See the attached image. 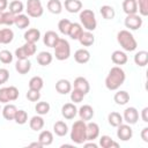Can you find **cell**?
<instances>
[{
    "instance_id": "15",
    "label": "cell",
    "mask_w": 148,
    "mask_h": 148,
    "mask_svg": "<svg viewBox=\"0 0 148 148\" xmlns=\"http://www.w3.org/2000/svg\"><path fill=\"white\" fill-rule=\"evenodd\" d=\"M74 59L79 64H86L90 60V52L86 49H79L74 53Z\"/></svg>"
},
{
    "instance_id": "22",
    "label": "cell",
    "mask_w": 148,
    "mask_h": 148,
    "mask_svg": "<svg viewBox=\"0 0 148 148\" xmlns=\"http://www.w3.org/2000/svg\"><path fill=\"white\" fill-rule=\"evenodd\" d=\"M123 10L125 14H136L138 13V5L136 0H124L123 1Z\"/></svg>"
},
{
    "instance_id": "27",
    "label": "cell",
    "mask_w": 148,
    "mask_h": 148,
    "mask_svg": "<svg viewBox=\"0 0 148 148\" xmlns=\"http://www.w3.org/2000/svg\"><path fill=\"white\" fill-rule=\"evenodd\" d=\"M134 62L139 67H145L148 62V52L147 51H139L134 56Z\"/></svg>"
},
{
    "instance_id": "28",
    "label": "cell",
    "mask_w": 148,
    "mask_h": 148,
    "mask_svg": "<svg viewBox=\"0 0 148 148\" xmlns=\"http://www.w3.org/2000/svg\"><path fill=\"white\" fill-rule=\"evenodd\" d=\"M113 99H114V102H116L118 105H125V104H127L128 101H130V95H128V92L125 91V90H119V91H117V92L114 94Z\"/></svg>"
},
{
    "instance_id": "50",
    "label": "cell",
    "mask_w": 148,
    "mask_h": 148,
    "mask_svg": "<svg viewBox=\"0 0 148 148\" xmlns=\"http://www.w3.org/2000/svg\"><path fill=\"white\" fill-rule=\"evenodd\" d=\"M9 79V72L6 68H0V84H3Z\"/></svg>"
},
{
    "instance_id": "35",
    "label": "cell",
    "mask_w": 148,
    "mask_h": 148,
    "mask_svg": "<svg viewBox=\"0 0 148 148\" xmlns=\"http://www.w3.org/2000/svg\"><path fill=\"white\" fill-rule=\"evenodd\" d=\"M99 146L103 148H112V147L118 148L119 147V145L116 141H113L112 138L109 135H102L99 138Z\"/></svg>"
},
{
    "instance_id": "23",
    "label": "cell",
    "mask_w": 148,
    "mask_h": 148,
    "mask_svg": "<svg viewBox=\"0 0 148 148\" xmlns=\"http://www.w3.org/2000/svg\"><path fill=\"white\" fill-rule=\"evenodd\" d=\"M14 24H15L18 29H25L27 27H29L30 20H29V17H28V15H24V14L21 13V14L15 15Z\"/></svg>"
},
{
    "instance_id": "21",
    "label": "cell",
    "mask_w": 148,
    "mask_h": 148,
    "mask_svg": "<svg viewBox=\"0 0 148 148\" xmlns=\"http://www.w3.org/2000/svg\"><path fill=\"white\" fill-rule=\"evenodd\" d=\"M77 40L82 46H91L95 43V36L91 34V31H83Z\"/></svg>"
},
{
    "instance_id": "43",
    "label": "cell",
    "mask_w": 148,
    "mask_h": 148,
    "mask_svg": "<svg viewBox=\"0 0 148 148\" xmlns=\"http://www.w3.org/2000/svg\"><path fill=\"white\" fill-rule=\"evenodd\" d=\"M0 61L2 64H10L13 61V54L8 50L0 51Z\"/></svg>"
},
{
    "instance_id": "38",
    "label": "cell",
    "mask_w": 148,
    "mask_h": 148,
    "mask_svg": "<svg viewBox=\"0 0 148 148\" xmlns=\"http://www.w3.org/2000/svg\"><path fill=\"white\" fill-rule=\"evenodd\" d=\"M44 86V81L40 76H32L29 81V89H34V90H38L40 91V89Z\"/></svg>"
},
{
    "instance_id": "10",
    "label": "cell",
    "mask_w": 148,
    "mask_h": 148,
    "mask_svg": "<svg viewBox=\"0 0 148 148\" xmlns=\"http://www.w3.org/2000/svg\"><path fill=\"white\" fill-rule=\"evenodd\" d=\"M86 134H87V140L94 141L99 135V126L94 121L88 123L86 125Z\"/></svg>"
},
{
    "instance_id": "49",
    "label": "cell",
    "mask_w": 148,
    "mask_h": 148,
    "mask_svg": "<svg viewBox=\"0 0 148 148\" xmlns=\"http://www.w3.org/2000/svg\"><path fill=\"white\" fill-rule=\"evenodd\" d=\"M7 90H8V95H9V99H10V102L17 99V97H18V89H17L16 87H14V86H9V87H7Z\"/></svg>"
},
{
    "instance_id": "54",
    "label": "cell",
    "mask_w": 148,
    "mask_h": 148,
    "mask_svg": "<svg viewBox=\"0 0 148 148\" xmlns=\"http://www.w3.org/2000/svg\"><path fill=\"white\" fill-rule=\"evenodd\" d=\"M7 6H8V1L7 0H0V12H5Z\"/></svg>"
},
{
    "instance_id": "14",
    "label": "cell",
    "mask_w": 148,
    "mask_h": 148,
    "mask_svg": "<svg viewBox=\"0 0 148 148\" xmlns=\"http://www.w3.org/2000/svg\"><path fill=\"white\" fill-rule=\"evenodd\" d=\"M58 39H59L58 34H57L56 31L49 30V31L45 32L44 38H43V42H44V44H45L46 46H49V47H54V45L57 44Z\"/></svg>"
},
{
    "instance_id": "1",
    "label": "cell",
    "mask_w": 148,
    "mask_h": 148,
    "mask_svg": "<svg viewBox=\"0 0 148 148\" xmlns=\"http://www.w3.org/2000/svg\"><path fill=\"white\" fill-rule=\"evenodd\" d=\"M126 74L123 68L119 66H114L110 69L108 76L105 77V87L109 90H117L125 82Z\"/></svg>"
},
{
    "instance_id": "7",
    "label": "cell",
    "mask_w": 148,
    "mask_h": 148,
    "mask_svg": "<svg viewBox=\"0 0 148 148\" xmlns=\"http://www.w3.org/2000/svg\"><path fill=\"white\" fill-rule=\"evenodd\" d=\"M125 27L130 30H138L142 25V17L139 16L138 14H131L127 15L125 18Z\"/></svg>"
},
{
    "instance_id": "4",
    "label": "cell",
    "mask_w": 148,
    "mask_h": 148,
    "mask_svg": "<svg viewBox=\"0 0 148 148\" xmlns=\"http://www.w3.org/2000/svg\"><path fill=\"white\" fill-rule=\"evenodd\" d=\"M79 18L81 21V25H83V28L87 31H94L96 29L97 21L95 17V13L91 9H83L80 13Z\"/></svg>"
},
{
    "instance_id": "25",
    "label": "cell",
    "mask_w": 148,
    "mask_h": 148,
    "mask_svg": "<svg viewBox=\"0 0 148 148\" xmlns=\"http://www.w3.org/2000/svg\"><path fill=\"white\" fill-rule=\"evenodd\" d=\"M14 38V32L9 28L0 29V44H9Z\"/></svg>"
},
{
    "instance_id": "45",
    "label": "cell",
    "mask_w": 148,
    "mask_h": 148,
    "mask_svg": "<svg viewBox=\"0 0 148 148\" xmlns=\"http://www.w3.org/2000/svg\"><path fill=\"white\" fill-rule=\"evenodd\" d=\"M84 96H86V95H84L83 92H81L80 90L74 89V90H72V92H71V101L74 102V103H80V102H82V99H83Z\"/></svg>"
},
{
    "instance_id": "33",
    "label": "cell",
    "mask_w": 148,
    "mask_h": 148,
    "mask_svg": "<svg viewBox=\"0 0 148 148\" xmlns=\"http://www.w3.org/2000/svg\"><path fill=\"white\" fill-rule=\"evenodd\" d=\"M82 32H83V28H82V25L80 23H72L69 32H68V36L72 39L76 40V39H79V37L81 36Z\"/></svg>"
},
{
    "instance_id": "16",
    "label": "cell",
    "mask_w": 148,
    "mask_h": 148,
    "mask_svg": "<svg viewBox=\"0 0 148 148\" xmlns=\"http://www.w3.org/2000/svg\"><path fill=\"white\" fill-rule=\"evenodd\" d=\"M77 113H79V116H80V118H81L82 120L88 121V120H90V119L94 117V109H92L90 105L86 104V105H82V106L77 110Z\"/></svg>"
},
{
    "instance_id": "57",
    "label": "cell",
    "mask_w": 148,
    "mask_h": 148,
    "mask_svg": "<svg viewBox=\"0 0 148 148\" xmlns=\"http://www.w3.org/2000/svg\"><path fill=\"white\" fill-rule=\"evenodd\" d=\"M0 25H3V12H0Z\"/></svg>"
},
{
    "instance_id": "26",
    "label": "cell",
    "mask_w": 148,
    "mask_h": 148,
    "mask_svg": "<svg viewBox=\"0 0 148 148\" xmlns=\"http://www.w3.org/2000/svg\"><path fill=\"white\" fill-rule=\"evenodd\" d=\"M53 60V57L50 52H46V51H42L37 54V62L40 65V66H47L52 62Z\"/></svg>"
},
{
    "instance_id": "3",
    "label": "cell",
    "mask_w": 148,
    "mask_h": 148,
    "mask_svg": "<svg viewBox=\"0 0 148 148\" xmlns=\"http://www.w3.org/2000/svg\"><path fill=\"white\" fill-rule=\"evenodd\" d=\"M86 121L84 120H77L73 124L71 130V140L76 145H82L84 141H87V134H86Z\"/></svg>"
},
{
    "instance_id": "39",
    "label": "cell",
    "mask_w": 148,
    "mask_h": 148,
    "mask_svg": "<svg viewBox=\"0 0 148 148\" xmlns=\"http://www.w3.org/2000/svg\"><path fill=\"white\" fill-rule=\"evenodd\" d=\"M71 25H72V22H71L69 20H67V18H62V20H60L59 23H58V29H59V31H60L62 35L68 36Z\"/></svg>"
},
{
    "instance_id": "9",
    "label": "cell",
    "mask_w": 148,
    "mask_h": 148,
    "mask_svg": "<svg viewBox=\"0 0 148 148\" xmlns=\"http://www.w3.org/2000/svg\"><path fill=\"white\" fill-rule=\"evenodd\" d=\"M123 119L128 124V125H134L136 124V121L139 120V112L135 108L130 106L127 109H125L124 114H123Z\"/></svg>"
},
{
    "instance_id": "13",
    "label": "cell",
    "mask_w": 148,
    "mask_h": 148,
    "mask_svg": "<svg viewBox=\"0 0 148 148\" xmlns=\"http://www.w3.org/2000/svg\"><path fill=\"white\" fill-rule=\"evenodd\" d=\"M56 90L61 95H66L72 91V83L66 79H60L56 83Z\"/></svg>"
},
{
    "instance_id": "34",
    "label": "cell",
    "mask_w": 148,
    "mask_h": 148,
    "mask_svg": "<svg viewBox=\"0 0 148 148\" xmlns=\"http://www.w3.org/2000/svg\"><path fill=\"white\" fill-rule=\"evenodd\" d=\"M99 13L102 14V16L105 18V20H112L114 16H116V12H114V8L112 6H109V5H104L99 8Z\"/></svg>"
},
{
    "instance_id": "48",
    "label": "cell",
    "mask_w": 148,
    "mask_h": 148,
    "mask_svg": "<svg viewBox=\"0 0 148 148\" xmlns=\"http://www.w3.org/2000/svg\"><path fill=\"white\" fill-rule=\"evenodd\" d=\"M8 102H10V99H9V95H8L7 87L0 88V103L7 104Z\"/></svg>"
},
{
    "instance_id": "31",
    "label": "cell",
    "mask_w": 148,
    "mask_h": 148,
    "mask_svg": "<svg viewBox=\"0 0 148 148\" xmlns=\"http://www.w3.org/2000/svg\"><path fill=\"white\" fill-rule=\"evenodd\" d=\"M44 119L38 114V116H34L30 121H29V126L32 131H40L44 127Z\"/></svg>"
},
{
    "instance_id": "37",
    "label": "cell",
    "mask_w": 148,
    "mask_h": 148,
    "mask_svg": "<svg viewBox=\"0 0 148 148\" xmlns=\"http://www.w3.org/2000/svg\"><path fill=\"white\" fill-rule=\"evenodd\" d=\"M24 9V5L22 1L20 0H13L10 3H9V12L14 15H17V14H21Z\"/></svg>"
},
{
    "instance_id": "17",
    "label": "cell",
    "mask_w": 148,
    "mask_h": 148,
    "mask_svg": "<svg viewBox=\"0 0 148 148\" xmlns=\"http://www.w3.org/2000/svg\"><path fill=\"white\" fill-rule=\"evenodd\" d=\"M64 6L68 13H77L82 9L81 0H65Z\"/></svg>"
},
{
    "instance_id": "36",
    "label": "cell",
    "mask_w": 148,
    "mask_h": 148,
    "mask_svg": "<svg viewBox=\"0 0 148 148\" xmlns=\"http://www.w3.org/2000/svg\"><path fill=\"white\" fill-rule=\"evenodd\" d=\"M47 9L52 14H60L62 10V3L60 2V0H49Z\"/></svg>"
},
{
    "instance_id": "40",
    "label": "cell",
    "mask_w": 148,
    "mask_h": 148,
    "mask_svg": "<svg viewBox=\"0 0 148 148\" xmlns=\"http://www.w3.org/2000/svg\"><path fill=\"white\" fill-rule=\"evenodd\" d=\"M50 108H51V106H50V104H49L47 102H38V103L36 104V106H35V110H36L37 114L44 116V114L49 113Z\"/></svg>"
},
{
    "instance_id": "42",
    "label": "cell",
    "mask_w": 148,
    "mask_h": 148,
    "mask_svg": "<svg viewBox=\"0 0 148 148\" xmlns=\"http://www.w3.org/2000/svg\"><path fill=\"white\" fill-rule=\"evenodd\" d=\"M138 10L141 14V16L148 15V0H136Z\"/></svg>"
},
{
    "instance_id": "44",
    "label": "cell",
    "mask_w": 148,
    "mask_h": 148,
    "mask_svg": "<svg viewBox=\"0 0 148 148\" xmlns=\"http://www.w3.org/2000/svg\"><path fill=\"white\" fill-rule=\"evenodd\" d=\"M22 47H23L24 52L27 53L28 58H29V57H31V56H34V54L36 53V45H35V43L25 42V43L22 45Z\"/></svg>"
},
{
    "instance_id": "18",
    "label": "cell",
    "mask_w": 148,
    "mask_h": 148,
    "mask_svg": "<svg viewBox=\"0 0 148 148\" xmlns=\"http://www.w3.org/2000/svg\"><path fill=\"white\" fill-rule=\"evenodd\" d=\"M15 69H16V72H18V74H22V75L27 74L31 69V62L28 59H22V60L17 59V61L15 64Z\"/></svg>"
},
{
    "instance_id": "5",
    "label": "cell",
    "mask_w": 148,
    "mask_h": 148,
    "mask_svg": "<svg viewBox=\"0 0 148 148\" xmlns=\"http://www.w3.org/2000/svg\"><path fill=\"white\" fill-rule=\"evenodd\" d=\"M53 49H54V56L58 60H66L71 56V46L65 38H59Z\"/></svg>"
},
{
    "instance_id": "8",
    "label": "cell",
    "mask_w": 148,
    "mask_h": 148,
    "mask_svg": "<svg viewBox=\"0 0 148 148\" xmlns=\"http://www.w3.org/2000/svg\"><path fill=\"white\" fill-rule=\"evenodd\" d=\"M117 136L121 141H128L133 136V130L128 124H120L117 130Z\"/></svg>"
},
{
    "instance_id": "11",
    "label": "cell",
    "mask_w": 148,
    "mask_h": 148,
    "mask_svg": "<svg viewBox=\"0 0 148 148\" xmlns=\"http://www.w3.org/2000/svg\"><path fill=\"white\" fill-rule=\"evenodd\" d=\"M74 89H76V90H80L81 92H83L84 95H87L88 92H89V90H90V84H89V82H88V80L86 79V77H83V76H79V77H76L75 80H74Z\"/></svg>"
},
{
    "instance_id": "46",
    "label": "cell",
    "mask_w": 148,
    "mask_h": 148,
    "mask_svg": "<svg viewBox=\"0 0 148 148\" xmlns=\"http://www.w3.org/2000/svg\"><path fill=\"white\" fill-rule=\"evenodd\" d=\"M27 98L30 102H37L40 98V92L38 90H34V89H29L27 92Z\"/></svg>"
},
{
    "instance_id": "58",
    "label": "cell",
    "mask_w": 148,
    "mask_h": 148,
    "mask_svg": "<svg viewBox=\"0 0 148 148\" xmlns=\"http://www.w3.org/2000/svg\"><path fill=\"white\" fill-rule=\"evenodd\" d=\"M0 111H1V108H0Z\"/></svg>"
},
{
    "instance_id": "6",
    "label": "cell",
    "mask_w": 148,
    "mask_h": 148,
    "mask_svg": "<svg viewBox=\"0 0 148 148\" xmlns=\"http://www.w3.org/2000/svg\"><path fill=\"white\" fill-rule=\"evenodd\" d=\"M28 16L30 17H40L44 13L43 5L40 0H27V8H25Z\"/></svg>"
},
{
    "instance_id": "30",
    "label": "cell",
    "mask_w": 148,
    "mask_h": 148,
    "mask_svg": "<svg viewBox=\"0 0 148 148\" xmlns=\"http://www.w3.org/2000/svg\"><path fill=\"white\" fill-rule=\"evenodd\" d=\"M108 121L109 124L112 126V127H118L120 124H123L124 119H123V116L118 112H110L109 116H108Z\"/></svg>"
},
{
    "instance_id": "56",
    "label": "cell",
    "mask_w": 148,
    "mask_h": 148,
    "mask_svg": "<svg viewBox=\"0 0 148 148\" xmlns=\"http://www.w3.org/2000/svg\"><path fill=\"white\" fill-rule=\"evenodd\" d=\"M84 147H92V148H97V145L94 143V142H90V143H83Z\"/></svg>"
},
{
    "instance_id": "51",
    "label": "cell",
    "mask_w": 148,
    "mask_h": 148,
    "mask_svg": "<svg viewBox=\"0 0 148 148\" xmlns=\"http://www.w3.org/2000/svg\"><path fill=\"white\" fill-rule=\"evenodd\" d=\"M15 56H16V58H17L18 60L28 59V56H27V53L24 52V50H23V47H22V46L15 50Z\"/></svg>"
},
{
    "instance_id": "20",
    "label": "cell",
    "mask_w": 148,
    "mask_h": 148,
    "mask_svg": "<svg viewBox=\"0 0 148 148\" xmlns=\"http://www.w3.org/2000/svg\"><path fill=\"white\" fill-rule=\"evenodd\" d=\"M40 38V31L36 28H31V29H28L25 32H24V39L25 42H29V43H36L38 42Z\"/></svg>"
},
{
    "instance_id": "55",
    "label": "cell",
    "mask_w": 148,
    "mask_h": 148,
    "mask_svg": "<svg viewBox=\"0 0 148 148\" xmlns=\"http://www.w3.org/2000/svg\"><path fill=\"white\" fill-rule=\"evenodd\" d=\"M29 147H38V148H40V147H43V146H42V143H40L39 141H37V142H32V143H30Z\"/></svg>"
},
{
    "instance_id": "52",
    "label": "cell",
    "mask_w": 148,
    "mask_h": 148,
    "mask_svg": "<svg viewBox=\"0 0 148 148\" xmlns=\"http://www.w3.org/2000/svg\"><path fill=\"white\" fill-rule=\"evenodd\" d=\"M140 135H141V139H142L145 142H148V127H143Z\"/></svg>"
},
{
    "instance_id": "47",
    "label": "cell",
    "mask_w": 148,
    "mask_h": 148,
    "mask_svg": "<svg viewBox=\"0 0 148 148\" xmlns=\"http://www.w3.org/2000/svg\"><path fill=\"white\" fill-rule=\"evenodd\" d=\"M15 20V15L12 14L10 12H3V24L5 25H13Z\"/></svg>"
},
{
    "instance_id": "24",
    "label": "cell",
    "mask_w": 148,
    "mask_h": 148,
    "mask_svg": "<svg viewBox=\"0 0 148 148\" xmlns=\"http://www.w3.org/2000/svg\"><path fill=\"white\" fill-rule=\"evenodd\" d=\"M1 111H2V116H3V118L6 120H14V117H15V113L17 111V108L14 104H6Z\"/></svg>"
},
{
    "instance_id": "12",
    "label": "cell",
    "mask_w": 148,
    "mask_h": 148,
    "mask_svg": "<svg viewBox=\"0 0 148 148\" xmlns=\"http://www.w3.org/2000/svg\"><path fill=\"white\" fill-rule=\"evenodd\" d=\"M61 114L65 119H73L77 114V109L73 103H66L61 108Z\"/></svg>"
},
{
    "instance_id": "2",
    "label": "cell",
    "mask_w": 148,
    "mask_h": 148,
    "mask_svg": "<svg viewBox=\"0 0 148 148\" xmlns=\"http://www.w3.org/2000/svg\"><path fill=\"white\" fill-rule=\"evenodd\" d=\"M117 40L119 45L123 47V50L127 52H132L138 47V43L134 38V36L128 30H120L117 34Z\"/></svg>"
},
{
    "instance_id": "32",
    "label": "cell",
    "mask_w": 148,
    "mask_h": 148,
    "mask_svg": "<svg viewBox=\"0 0 148 148\" xmlns=\"http://www.w3.org/2000/svg\"><path fill=\"white\" fill-rule=\"evenodd\" d=\"M53 131L58 136H65L68 133V126L65 121L59 120L53 125Z\"/></svg>"
},
{
    "instance_id": "19",
    "label": "cell",
    "mask_w": 148,
    "mask_h": 148,
    "mask_svg": "<svg viewBox=\"0 0 148 148\" xmlns=\"http://www.w3.org/2000/svg\"><path fill=\"white\" fill-rule=\"evenodd\" d=\"M111 60L113 64L116 65H125L128 60L127 58V54L124 52V51H120V50H117L114 51L112 54H111Z\"/></svg>"
},
{
    "instance_id": "41",
    "label": "cell",
    "mask_w": 148,
    "mask_h": 148,
    "mask_svg": "<svg viewBox=\"0 0 148 148\" xmlns=\"http://www.w3.org/2000/svg\"><path fill=\"white\" fill-rule=\"evenodd\" d=\"M14 120H15L16 124L23 125V124H25L27 120H28V113H27L24 110H17L16 113H15Z\"/></svg>"
},
{
    "instance_id": "29",
    "label": "cell",
    "mask_w": 148,
    "mask_h": 148,
    "mask_svg": "<svg viewBox=\"0 0 148 148\" xmlns=\"http://www.w3.org/2000/svg\"><path fill=\"white\" fill-rule=\"evenodd\" d=\"M38 141L42 143V146H50L53 142V134L50 131H42L38 136Z\"/></svg>"
},
{
    "instance_id": "53",
    "label": "cell",
    "mask_w": 148,
    "mask_h": 148,
    "mask_svg": "<svg viewBox=\"0 0 148 148\" xmlns=\"http://www.w3.org/2000/svg\"><path fill=\"white\" fill-rule=\"evenodd\" d=\"M148 108H143L142 111H141V118L145 123H148Z\"/></svg>"
}]
</instances>
